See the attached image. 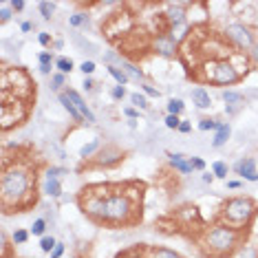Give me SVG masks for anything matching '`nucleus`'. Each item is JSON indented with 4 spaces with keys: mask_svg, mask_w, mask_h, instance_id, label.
Here are the masks:
<instances>
[{
    "mask_svg": "<svg viewBox=\"0 0 258 258\" xmlns=\"http://www.w3.org/2000/svg\"><path fill=\"white\" fill-rule=\"evenodd\" d=\"M31 185V172L29 168L24 166H13L7 168L2 174V183H0V190H2V205L9 208V205H15L24 194L29 192Z\"/></svg>",
    "mask_w": 258,
    "mask_h": 258,
    "instance_id": "nucleus-1",
    "label": "nucleus"
},
{
    "mask_svg": "<svg viewBox=\"0 0 258 258\" xmlns=\"http://www.w3.org/2000/svg\"><path fill=\"white\" fill-rule=\"evenodd\" d=\"M256 214V205L252 199L247 197H236V199H230L228 203L223 205V219L228 221L230 228L239 230L241 225L250 223V219Z\"/></svg>",
    "mask_w": 258,
    "mask_h": 258,
    "instance_id": "nucleus-2",
    "label": "nucleus"
},
{
    "mask_svg": "<svg viewBox=\"0 0 258 258\" xmlns=\"http://www.w3.org/2000/svg\"><path fill=\"white\" fill-rule=\"evenodd\" d=\"M205 245L212 252H216L219 256H225L239 245V232L230 225H216V228L210 230L208 239H205Z\"/></svg>",
    "mask_w": 258,
    "mask_h": 258,
    "instance_id": "nucleus-3",
    "label": "nucleus"
},
{
    "mask_svg": "<svg viewBox=\"0 0 258 258\" xmlns=\"http://www.w3.org/2000/svg\"><path fill=\"white\" fill-rule=\"evenodd\" d=\"M132 212V203L126 194H113L106 199V221L108 223H126Z\"/></svg>",
    "mask_w": 258,
    "mask_h": 258,
    "instance_id": "nucleus-4",
    "label": "nucleus"
},
{
    "mask_svg": "<svg viewBox=\"0 0 258 258\" xmlns=\"http://www.w3.org/2000/svg\"><path fill=\"white\" fill-rule=\"evenodd\" d=\"M225 35L234 42L236 49H241V51H252V46H254V35H252V31L245 27V24H241V22H232L228 24V29H225Z\"/></svg>",
    "mask_w": 258,
    "mask_h": 258,
    "instance_id": "nucleus-5",
    "label": "nucleus"
},
{
    "mask_svg": "<svg viewBox=\"0 0 258 258\" xmlns=\"http://www.w3.org/2000/svg\"><path fill=\"white\" fill-rule=\"evenodd\" d=\"M212 80L216 84H236L241 80V71L232 64L230 60H223V62H216L214 69H212Z\"/></svg>",
    "mask_w": 258,
    "mask_h": 258,
    "instance_id": "nucleus-6",
    "label": "nucleus"
},
{
    "mask_svg": "<svg viewBox=\"0 0 258 258\" xmlns=\"http://www.w3.org/2000/svg\"><path fill=\"white\" fill-rule=\"evenodd\" d=\"M84 214H89L91 219H95V221H106V199H102V197H91L89 201H86L84 205Z\"/></svg>",
    "mask_w": 258,
    "mask_h": 258,
    "instance_id": "nucleus-7",
    "label": "nucleus"
},
{
    "mask_svg": "<svg viewBox=\"0 0 258 258\" xmlns=\"http://www.w3.org/2000/svg\"><path fill=\"white\" fill-rule=\"evenodd\" d=\"M234 170L247 181H258V170H256V161L254 159H241L234 166Z\"/></svg>",
    "mask_w": 258,
    "mask_h": 258,
    "instance_id": "nucleus-8",
    "label": "nucleus"
},
{
    "mask_svg": "<svg viewBox=\"0 0 258 258\" xmlns=\"http://www.w3.org/2000/svg\"><path fill=\"white\" fill-rule=\"evenodd\" d=\"M66 95H69V100L73 102V106L77 108V111H80V115L84 117L86 122H89V124H95V115H93V113H91V108L84 104V100H82V95H80V93L69 89V91H66Z\"/></svg>",
    "mask_w": 258,
    "mask_h": 258,
    "instance_id": "nucleus-9",
    "label": "nucleus"
},
{
    "mask_svg": "<svg viewBox=\"0 0 258 258\" xmlns=\"http://www.w3.org/2000/svg\"><path fill=\"white\" fill-rule=\"evenodd\" d=\"M154 51L161 55H166V58H170V55H174V51H177V42H174L170 35H159V38H154Z\"/></svg>",
    "mask_w": 258,
    "mask_h": 258,
    "instance_id": "nucleus-10",
    "label": "nucleus"
},
{
    "mask_svg": "<svg viewBox=\"0 0 258 258\" xmlns=\"http://www.w3.org/2000/svg\"><path fill=\"white\" fill-rule=\"evenodd\" d=\"M223 102H225V111H228L230 115H234V113L245 104V97L236 91H223Z\"/></svg>",
    "mask_w": 258,
    "mask_h": 258,
    "instance_id": "nucleus-11",
    "label": "nucleus"
},
{
    "mask_svg": "<svg viewBox=\"0 0 258 258\" xmlns=\"http://www.w3.org/2000/svg\"><path fill=\"white\" fill-rule=\"evenodd\" d=\"M168 20L172 27H179V24L185 22V11H183V4H168Z\"/></svg>",
    "mask_w": 258,
    "mask_h": 258,
    "instance_id": "nucleus-12",
    "label": "nucleus"
},
{
    "mask_svg": "<svg viewBox=\"0 0 258 258\" xmlns=\"http://www.w3.org/2000/svg\"><path fill=\"white\" fill-rule=\"evenodd\" d=\"M120 159H122V152L115 150V148H108V150L97 154V163H100V166H113V163H117Z\"/></svg>",
    "mask_w": 258,
    "mask_h": 258,
    "instance_id": "nucleus-13",
    "label": "nucleus"
},
{
    "mask_svg": "<svg viewBox=\"0 0 258 258\" xmlns=\"http://www.w3.org/2000/svg\"><path fill=\"white\" fill-rule=\"evenodd\" d=\"M168 159H170V163H172V166L179 170V172H183V174H190V172H192V163H190V161H185V159H183V154L168 152Z\"/></svg>",
    "mask_w": 258,
    "mask_h": 258,
    "instance_id": "nucleus-14",
    "label": "nucleus"
},
{
    "mask_svg": "<svg viewBox=\"0 0 258 258\" xmlns=\"http://www.w3.org/2000/svg\"><path fill=\"white\" fill-rule=\"evenodd\" d=\"M192 102L199 108H210L212 106V100H210V93L205 89H194L192 91Z\"/></svg>",
    "mask_w": 258,
    "mask_h": 258,
    "instance_id": "nucleus-15",
    "label": "nucleus"
},
{
    "mask_svg": "<svg viewBox=\"0 0 258 258\" xmlns=\"http://www.w3.org/2000/svg\"><path fill=\"white\" fill-rule=\"evenodd\" d=\"M230 132H232L230 124H219V128H216V137H214L212 146H214V148L223 146V143H225V141H228V139H230Z\"/></svg>",
    "mask_w": 258,
    "mask_h": 258,
    "instance_id": "nucleus-16",
    "label": "nucleus"
},
{
    "mask_svg": "<svg viewBox=\"0 0 258 258\" xmlns=\"http://www.w3.org/2000/svg\"><path fill=\"white\" fill-rule=\"evenodd\" d=\"M60 104H62V106H64V111H66V113H69V115H71V117H73V120H75V122H82V120H84V117H82V115H80V111H77V108L73 106V102H71V100H69V95H66V93H60Z\"/></svg>",
    "mask_w": 258,
    "mask_h": 258,
    "instance_id": "nucleus-17",
    "label": "nucleus"
},
{
    "mask_svg": "<svg viewBox=\"0 0 258 258\" xmlns=\"http://www.w3.org/2000/svg\"><path fill=\"white\" fill-rule=\"evenodd\" d=\"M44 194L46 197H53V199H58L60 194H62V185L58 179H49L46 177V181H44Z\"/></svg>",
    "mask_w": 258,
    "mask_h": 258,
    "instance_id": "nucleus-18",
    "label": "nucleus"
},
{
    "mask_svg": "<svg viewBox=\"0 0 258 258\" xmlns=\"http://www.w3.org/2000/svg\"><path fill=\"white\" fill-rule=\"evenodd\" d=\"M122 71L128 75V80H135V82H141L143 80V73L137 69L135 64H130V62H122Z\"/></svg>",
    "mask_w": 258,
    "mask_h": 258,
    "instance_id": "nucleus-19",
    "label": "nucleus"
},
{
    "mask_svg": "<svg viewBox=\"0 0 258 258\" xmlns=\"http://www.w3.org/2000/svg\"><path fill=\"white\" fill-rule=\"evenodd\" d=\"M100 146H102L100 139H93V141L84 143V146L80 148V157H84V159H86V157H91V154L95 152V150H100Z\"/></svg>",
    "mask_w": 258,
    "mask_h": 258,
    "instance_id": "nucleus-20",
    "label": "nucleus"
},
{
    "mask_svg": "<svg viewBox=\"0 0 258 258\" xmlns=\"http://www.w3.org/2000/svg\"><path fill=\"white\" fill-rule=\"evenodd\" d=\"M108 73H111L113 77H115V80H117V84H120V86H124V84H126V82H128V75L124 73V71L120 69V66H115V64H111V66H108Z\"/></svg>",
    "mask_w": 258,
    "mask_h": 258,
    "instance_id": "nucleus-21",
    "label": "nucleus"
},
{
    "mask_svg": "<svg viewBox=\"0 0 258 258\" xmlns=\"http://www.w3.org/2000/svg\"><path fill=\"white\" fill-rule=\"evenodd\" d=\"M55 69H58L62 75H64V73H71V71H73V60H69V58H58V60H55Z\"/></svg>",
    "mask_w": 258,
    "mask_h": 258,
    "instance_id": "nucleus-22",
    "label": "nucleus"
},
{
    "mask_svg": "<svg viewBox=\"0 0 258 258\" xmlns=\"http://www.w3.org/2000/svg\"><path fill=\"white\" fill-rule=\"evenodd\" d=\"M55 245H58V241H55L53 236H42V239H40V250H42L44 254H51V252L55 250Z\"/></svg>",
    "mask_w": 258,
    "mask_h": 258,
    "instance_id": "nucleus-23",
    "label": "nucleus"
},
{
    "mask_svg": "<svg viewBox=\"0 0 258 258\" xmlns=\"http://www.w3.org/2000/svg\"><path fill=\"white\" fill-rule=\"evenodd\" d=\"M181 111H183V102L181 100H174V97H172V100H170L168 102V115H181Z\"/></svg>",
    "mask_w": 258,
    "mask_h": 258,
    "instance_id": "nucleus-24",
    "label": "nucleus"
},
{
    "mask_svg": "<svg viewBox=\"0 0 258 258\" xmlns=\"http://www.w3.org/2000/svg\"><path fill=\"white\" fill-rule=\"evenodd\" d=\"M152 258H181L177 252L166 250V247H159V250H152Z\"/></svg>",
    "mask_w": 258,
    "mask_h": 258,
    "instance_id": "nucleus-25",
    "label": "nucleus"
},
{
    "mask_svg": "<svg viewBox=\"0 0 258 258\" xmlns=\"http://www.w3.org/2000/svg\"><path fill=\"white\" fill-rule=\"evenodd\" d=\"M44 230H46V221L44 219H35L33 225H31V234L33 236H44Z\"/></svg>",
    "mask_w": 258,
    "mask_h": 258,
    "instance_id": "nucleus-26",
    "label": "nucleus"
},
{
    "mask_svg": "<svg viewBox=\"0 0 258 258\" xmlns=\"http://www.w3.org/2000/svg\"><path fill=\"white\" fill-rule=\"evenodd\" d=\"M55 11V2H40V13H42V18L44 20H51V15H53Z\"/></svg>",
    "mask_w": 258,
    "mask_h": 258,
    "instance_id": "nucleus-27",
    "label": "nucleus"
},
{
    "mask_svg": "<svg viewBox=\"0 0 258 258\" xmlns=\"http://www.w3.org/2000/svg\"><path fill=\"white\" fill-rule=\"evenodd\" d=\"M185 31H188V24H179V27H172V33H170V38L174 40V42H179V40L185 38Z\"/></svg>",
    "mask_w": 258,
    "mask_h": 258,
    "instance_id": "nucleus-28",
    "label": "nucleus"
},
{
    "mask_svg": "<svg viewBox=\"0 0 258 258\" xmlns=\"http://www.w3.org/2000/svg\"><path fill=\"white\" fill-rule=\"evenodd\" d=\"M212 172H214V177H219V179H225V177H228V163H223V161H216L214 166H212Z\"/></svg>",
    "mask_w": 258,
    "mask_h": 258,
    "instance_id": "nucleus-29",
    "label": "nucleus"
},
{
    "mask_svg": "<svg viewBox=\"0 0 258 258\" xmlns=\"http://www.w3.org/2000/svg\"><path fill=\"white\" fill-rule=\"evenodd\" d=\"M69 22H71V27H84L89 22V18H86V13H73L69 18Z\"/></svg>",
    "mask_w": 258,
    "mask_h": 258,
    "instance_id": "nucleus-30",
    "label": "nucleus"
},
{
    "mask_svg": "<svg viewBox=\"0 0 258 258\" xmlns=\"http://www.w3.org/2000/svg\"><path fill=\"white\" fill-rule=\"evenodd\" d=\"M130 102H132V104H135L137 108H141V111H146V108H148V100H146L143 95H139V93H132V95H130Z\"/></svg>",
    "mask_w": 258,
    "mask_h": 258,
    "instance_id": "nucleus-31",
    "label": "nucleus"
},
{
    "mask_svg": "<svg viewBox=\"0 0 258 258\" xmlns=\"http://www.w3.org/2000/svg\"><path fill=\"white\" fill-rule=\"evenodd\" d=\"M27 239H29V232H24V230H15L13 232V243L15 245H24L27 243Z\"/></svg>",
    "mask_w": 258,
    "mask_h": 258,
    "instance_id": "nucleus-32",
    "label": "nucleus"
},
{
    "mask_svg": "<svg viewBox=\"0 0 258 258\" xmlns=\"http://www.w3.org/2000/svg\"><path fill=\"white\" fill-rule=\"evenodd\" d=\"M221 122H214V120H201L199 122V130H216Z\"/></svg>",
    "mask_w": 258,
    "mask_h": 258,
    "instance_id": "nucleus-33",
    "label": "nucleus"
},
{
    "mask_svg": "<svg viewBox=\"0 0 258 258\" xmlns=\"http://www.w3.org/2000/svg\"><path fill=\"white\" fill-rule=\"evenodd\" d=\"M80 69H82V73H84V75H91L93 71H95V62H93V60L82 62V66H80Z\"/></svg>",
    "mask_w": 258,
    "mask_h": 258,
    "instance_id": "nucleus-34",
    "label": "nucleus"
},
{
    "mask_svg": "<svg viewBox=\"0 0 258 258\" xmlns=\"http://www.w3.org/2000/svg\"><path fill=\"white\" fill-rule=\"evenodd\" d=\"M51 89H60V86H64V75L62 73H55V75H51Z\"/></svg>",
    "mask_w": 258,
    "mask_h": 258,
    "instance_id": "nucleus-35",
    "label": "nucleus"
},
{
    "mask_svg": "<svg viewBox=\"0 0 258 258\" xmlns=\"http://www.w3.org/2000/svg\"><path fill=\"white\" fill-rule=\"evenodd\" d=\"M166 126L168 128H179V126H181V120H179L177 115H168L166 117Z\"/></svg>",
    "mask_w": 258,
    "mask_h": 258,
    "instance_id": "nucleus-36",
    "label": "nucleus"
},
{
    "mask_svg": "<svg viewBox=\"0 0 258 258\" xmlns=\"http://www.w3.org/2000/svg\"><path fill=\"white\" fill-rule=\"evenodd\" d=\"M60 174H66V170L64 168H49L46 170V177L49 179H58Z\"/></svg>",
    "mask_w": 258,
    "mask_h": 258,
    "instance_id": "nucleus-37",
    "label": "nucleus"
},
{
    "mask_svg": "<svg viewBox=\"0 0 258 258\" xmlns=\"http://www.w3.org/2000/svg\"><path fill=\"white\" fill-rule=\"evenodd\" d=\"M9 18H11V7L2 4V7H0V20H2V22H7Z\"/></svg>",
    "mask_w": 258,
    "mask_h": 258,
    "instance_id": "nucleus-38",
    "label": "nucleus"
},
{
    "mask_svg": "<svg viewBox=\"0 0 258 258\" xmlns=\"http://www.w3.org/2000/svg\"><path fill=\"white\" fill-rule=\"evenodd\" d=\"M141 89H143V93H146V95H150V97H159V91L154 89V86H150V84H141Z\"/></svg>",
    "mask_w": 258,
    "mask_h": 258,
    "instance_id": "nucleus-39",
    "label": "nucleus"
},
{
    "mask_svg": "<svg viewBox=\"0 0 258 258\" xmlns=\"http://www.w3.org/2000/svg\"><path fill=\"white\" fill-rule=\"evenodd\" d=\"M38 60H40V64H51V60H53V55H51L49 51H42Z\"/></svg>",
    "mask_w": 258,
    "mask_h": 258,
    "instance_id": "nucleus-40",
    "label": "nucleus"
},
{
    "mask_svg": "<svg viewBox=\"0 0 258 258\" xmlns=\"http://www.w3.org/2000/svg\"><path fill=\"white\" fill-rule=\"evenodd\" d=\"M124 95H126V89H124V86H120V84H117L115 89H113V97H115V100H122Z\"/></svg>",
    "mask_w": 258,
    "mask_h": 258,
    "instance_id": "nucleus-41",
    "label": "nucleus"
},
{
    "mask_svg": "<svg viewBox=\"0 0 258 258\" xmlns=\"http://www.w3.org/2000/svg\"><path fill=\"white\" fill-rule=\"evenodd\" d=\"M9 7H11L13 11H22V9H24V2H22V0H11V2H9Z\"/></svg>",
    "mask_w": 258,
    "mask_h": 258,
    "instance_id": "nucleus-42",
    "label": "nucleus"
},
{
    "mask_svg": "<svg viewBox=\"0 0 258 258\" xmlns=\"http://www.w3.org/2000/svg\"><path fill=\"white\" fill-rule=\"evenodd\" d=\"M62 254H64V245H62V243H58V245H55V250L51 252V258H60Z\"/></svg>",
    "mask_w": 258,
    "mask_h": 258,
    "instance_id": "nucleus-43",
    "label": "nucleus"
},
{
    "mask_svg": "<svg viewBox=\"0 0 258 258\" xmlns=\"http://www.w3.org/2000/svg\"><path fill=\"white\" fill-rule=\"evenodd\" d=\"M190 163H192L194 170H203V168H205V161H203V159H190Z\"/></svg>",
    "mask_w": 258,
    "mask_h": 258,
    "instance_id": "nucleus-44",
    "label": "nucleus"
},
{
    "mask_svg": "<svg viewBox=\"0 0 258 258\" xmlns=\"http://www.w3.org/2000/svg\"><path fill=\"white\" fill-rule=\"evenodd\" d=\"M38 40H40V44H44V46H46V44L51 42V35H49V33H44V31H42V33L38 35Z\"/></svg>",
    "mask_w": 258,
    "mask_h": 258,
    "instance_id": "nucleus-45",
    "label": "nucleus"
},
{
    "mask_svg": "<svg viewBox=\"0 0 258 258\" xmlns=\"http://www.w3.org/2000/svg\"><path fill=\"white\" fill-rule=\"evenodd\" d=\"M40 73H42V75H51V64H40Z\"/></svg>",
    "mask_w": 258,
    "mask_h": 258,
    "instance_id": "nucleus-46",
    "label": "nucleus"
},
{
    "mask_svg": "<svg viewBox=\"0 0 258 258\" xmlns=\"http://www.w3.org/2000/svg\"><path fill=\"white\" fill-rule=\"evenodd\" d=\"M179 130H181V132H190V130H192V126H190V122H181Z\"/></svg>",
    "mask_w": 258,
    "mask_h": 258,
    "instance_id": "nucleus-47",
    "label": "nucleus"
},
{
    "mask_svg": "<svg viewBox=\"0 0 258 258\" xmlns=\"http://www.w3.org/2000/svg\"><path fill=\"white\" fill-rule=\"evenodd\" d=\"M250 53H252V60H254L256 64H258V44L252 46V51H250Z\"/></svg>",
    "mask_w": 258,
    "mask_h": 258,
    "instance_id": "nucleus-48",
    "label": "nucleus"
},
{
    "mask_svg": "<svg viewBox=\"0 0 258 258\" xmlns=\"http://www.w3.org/2000/svg\"><path fill=\"white\" fill-rule=\"evenodd\" d=\"M124 113H126V115L130 117V120H135V117H137V111H132V108H126V111H124Z\"/></svg>",
    "mask_w": 258,
    "mask_h": 258,
    "instance_id": "nucleus-49",
    "label": "nucleus"
},
{
    "mask_svg": "<svg viewBox=\"0 0 258 258\" xmlns=\"http://www.w3.org/2000/svg\"><path fill=\"white\" fill-rule=\"evenodd\" d=\"M82 86H84L86 91H91V89H93V80H89V77H86V80H84V84H82Z\"/></svg>",
    "mask_w": 258,
    "mask_h": 258,
    "instance_id": "nucleus-50",
    "label": "nucleus"
},
{
    "mask_svg": "<svg viewBox=\"0 0 258 258\" xmlns=\"http://www.w3.org/2000/svg\"><path fill=\"white\" fill-rule=\"evenodd\" d=\"M228 188L236 190V188H241V183H239V181H228Z\"/></svg>",
    "mask_w": 258,
    "mask_h": 258,
    "instance_id": "nucleus-51",
    "label": "nucleus"
},
{
    "mask_svg": "<svg viewBox=\"0 0 258 258\" xmlns=\"http://www.w3.org/2000/svg\"><path fill=\"white\" fill-rule=\"evenodd\" d=\"M212 179H214L212 174H203V181H205V183H212Z\"/></svg>",
    "mask_w": 258,
    "mask_h": 258,
    "instance_id": "nucleus-52",
    "label": "nucleus"
},
{
    "mask_svg": "<svg viewBox=\"0 0 258 258\" xmlns=\"http://www.w3.org/2000/svg\"><path fill=\"white\" fill-rule=\"evenodd\" d=\"M22 31H31V22H22V27H20Z\"/></svg>",
    "mask_w": 258,
    "mask_h": 258,
    "instance_id": "nucleus-53",
    "label": "nucleus"
}]
</instances>
